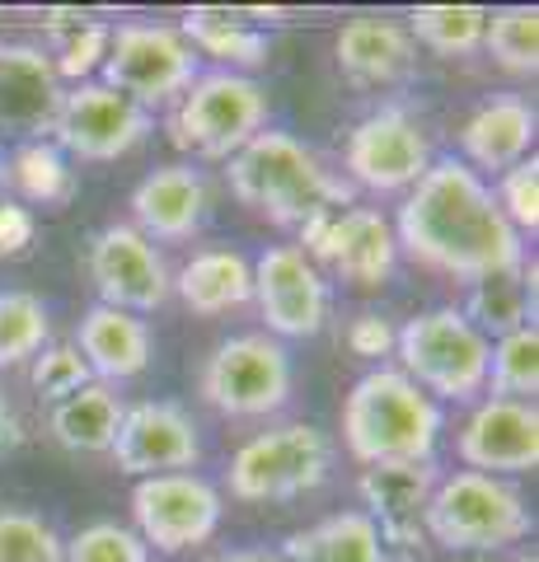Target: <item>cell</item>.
Here are the masks:
<instances>
[{"instance_id":"obj_23","label":"cell","mask_w":539,"mask_h":562,"mask_svg":"<svg viewBox=\"0 0 539 562\" xmlns=\"http://www.w3.org/2000/svg\"><path fill=\"white\" fill-rule=\"evenodd\" d=\"M76 351L99 384H123V380H136L150 366L155 338H150V324L142 314H127V310H113V305H90L80 314Z\"/></svg>"},{"instance_id":"obj_20","label":"cell","mask_w":539,"mask_h":562,"mask_svg":"<svg viewBox=\"0 0 539 562\" xmlns=\"http://www.w3.org/2000/svg\"><path fill=\"white\" fill-rule=\"evenodd\" d=\"M212 211V188L193 165H160L132 188V225L150 244H188Z\"/></svg>"},{"instance_id":"obj_5","label":"cell","mask_w":539,"mask_h":562,"mask_svg":"<svg viewBox=\"0 0 539 562\" xmlns=\"http://www.w3.org/2000/svg\"><path fill=\"white\" fill-rule=\"evenodd\" d=\"M394 351H398V371L437 403H469L474 408L483 390H489L493 342L464 319L460 305H437V310L413 314L398 328Z\"/></svg>"},{"instance_id":"obj_21","label":"cell","mask_w":539,"mask_h":562,"mask_svg":"<svg viewBox=\"0 0 539 562\" xmlns=\"http://www.w3.org/2000/svg\"><path fill=\"white\" fill-rule=\"evenodd\" d=\"M535 103L526 94H493L483 99L460 127V160L483 179V173H507L512 165L530 160L535 146Z\"/></svg>"},{"instance_id":"obj_16","label":"cell","mask_w":539,"mask_h":562,"mask_svg":"<svg viewBox=\"0 0 539 562\" xmlns=\"http://www.w3.org/2000/svg\"><path fill=\"white\" fill-rule=\"evenodd\" d=\"M113 464L132 479L155 473H193L202 460V431L193 413L173 398H146L123 408V427L113 436Z\"/></svg>"},{"instance_id":"obj_17","label":"cell","mask_w":539,"mask_h":562,"mask_svg":"<svg viewBox=\"0 0 539 562\" xmlns=\"http://www.w3.org/2000/svg\"><path fill=\"white\" fill-rule=\"evenodd\" d=\"M456 454L474 473H530L539 464V408L516 398H479L456 436Z\"/></svg>"},{"instance_id":"obj_44","label":"cell","mask_w":539,"mask_h":562,"mask_svg":"<svg viewBox=\"0 0 539 562\" xmlns=\"http://www.w3.org/2000/svg\"><path fill=\"white\" fill-rule=\"evenodd\" d=\"M516 562H539V558H535V549H530V553H516Z\"/></svg>"},{"instance_id":"obj_9","label":"cell","mask_w":539,"mask_h":562,"mask_svg":"<svg viewBox=\"0 0 539 562\" xmlns=\"http://www.w3.org/2000/svg\"><path fill=\"white\" fill-rule=\"evenodd\" d=\"M202 403L221 417H272L291 403L295 371L291 351L268 333H235L221 338L198 375Z\"/></svg>"},{"instance_id":"obj_7","label":"cell","mask_w":539,"mask_h":562,"mask_svg":"<svg viewBox=\"0 0 539 562\" xmlns=\"http://www.w3.org/2000/svg\"><path fill=\"white\" fill-rule=\"evenodd\" d=\"M268 127V90L254 76L206 70L183 90L169 113L173 146L202 160H231Z\"/></svg>"},{"instance_id":"obj_28","label":"cell","mask_w":539,"mask_h":562,"mask_svg":"<svg viewBox=\"0 0 539 562\" xmlns=\"http://www.w3.org/2000/svg\"><path fill=\"white\" fill-rule=\"evenodd\" d=\"M277 553L287 562H394L385 535L375 530V520L367 512L324 516L310 530H295Z\"/></svg>"},{"instance_id":"obj_14","label":"cell","mask_w":539,"mask_h":562,"mask_svg":"<svg viewBox=\"0 0 539 562\" xmlns=\"http://www.w3.org/2000/svg\"><path fill=\"white\" fill-rule=\"evenodd\" d=\"M90 281L99 291V305L127 310V314H155L173 295V272L165 254L136 231L132 221H113L90 239Z\"/></svg>"},{"instance_id":"obj_27","label":"cell","mask_w":539,"mask_h":562,"mask_svg":"<svg viewBox=\"0 0 539 562\" xmlns=\"http://www.w3.org/2000/svg\"><path fill=\"white\" fill-rule=\"evenodd\" d=\"M14 188V202L20 206H71L76 192H80V173L76 160L66 155L57 140H20L10 155H5V179Z\"/></svg>"},{"instance_id":"obj_35","label":"cell","mask_w":539,"mask_h":562,"mask_svg":"<svg viewBox=\"0 0 539 562\" xmlns=\"http://www.w3.org/2000/svg\"><path fill=\"white\" fill-rule=\"evenodd\" d=\"M66 539L57 525L24 506H0V562H61Z\"/></svg>"},{"instance_id":"obj_24","label":"cell","mask_w":539,"mask_h":562,"mask_svg":"<svg viewBox=\"0 0 539 562\" xmlns=\"http://www.w3.org/2000/svg\"><path fill=\"white\" fill-rule=\"evenodd\" d=\"M334 57H338V70L352 85H398V80L413 76L417 47L398 20L361 14V20H347L338 29Z\"/></svg>"},{"instance_id":"obj_11","label":"cell","mask_w":539,"mask_h":562,"mask_svg":"<svg viewBox=\"0 0 539 562\" xmlns=\"http://www.w3.org/2000/svg\"><path fill=\"white\" fill-rule=\"evenodd\" d=\"M305 258L315 268L334 272L347 286L375 291L385 286L398 268V244H394V225L390 216H380L371 206H347V211H328L301 225V244Z\"/></svg>"},{"instance_id":"obj_6","label":"cell","mask_w":539,"mask_h":562,"mask_svg":"<svg viewBox=\"0 0 539 562\" xmlns=\"http://www.w3.org/2000/svg\"><path fill=\"white\" fill-rule=\"evenodd\" d=\"M334 441L315 422H282L249 436L245 446L231 454L225 469V487L235 502L263 506V502H291L315 492L328 473H334Z\"/></svg>"},{"instance_id":"obj_26","label":"cell","mask_w":539,"mask_h":562,"mask_svg":"<svg viewBox=\"0 0 539 562\" xmlns=\"http://www.w3.org/2000/svg\"><path fill=\"white\" fill-rule=\"evenodd\" d=\"M117 427H123V398H117L113 384H99V380L66 394L61 403H52V417H47L52 441L71 454H109Z\"/></svg>"},{"instance_id":"obj_13","label":"cell","mask_w":539,"mask_h":562,"mask_svg":"<svg viewBox=\"0 0 539 562\" xmlns=\"http://www.w3.org/2000/svg\"><path fill=\"white\" fill-rule=\"evenodd\" d=\"M343 169L367 192H408L431 169V140L408 109L385 103L347 132Z\"/></svg>"},{"instance_id":"obj_3","label":"cell","mask_w":539,"mask_h":562,"mask_svg":"<svg viewBox=\"0 0 539 562\" xmlns=\"http://www.w3.org/2000/svg\"><path fill=\"white\" fill-rule=\"evenodd\" d=\"M446 413L398 366H375L343 398V446L357 464L437 460Z\"/></svg>"},{"instance_id":"obj_22","label":"cell","mask_w":539,"mask_h":562,"mask_svg":"<svg viewBox=\"0 0 539 562\" xmlns=\"http://www.w3.org/2000/svg\"><path fill=\"white\" fill-rule=\"evenodd\" d=\"M258 20L268 24H287L282 10H225V5H193L183 14L179 33L188 38V47L202 57L221 61V70H235V76H249V70L268 66L272 57V38L268 29H258Z\"/></svg>"},{"instance_id":"obj_45","label":"cell","mask_w":539,"mask_h":562,"mask_svg":"<svg viewBox=\"0 0 539 562\" xmlns=\"http://www.w3.org/2000/svg\"><path fill=\"white\" fill-rule=\"evenodd\" d=\"M0 179H5V150H0Z\"/></svg>"},{"instance_id":"obj_8","label":"cell","mask_w":539,"mask_h":562,"mask_svg":"<svg viewBox=\"0 0 539 562\" xmlns=\"http://www.w3.org/2000/svg\"><path fill=\"white\" fill-rule=\"evenodd\" d=\"M198 76H202L198 52L188 47L179 24H155V20L113 24L109 57L99 66V80L109 85V90L127 94L132 103H142L146 113L173 109Z\"/></svg>"},{"instance_id":"obj_36","label":"cell","mask_w":539,"mask_h":562,"mask_svg":"<svg viewBox=\"0 0 539 562\" xmlns=\"http://www.w3.org/2000/svg\"><path fill=\"white\" fill-rule=\"evenodd\" d=\"M61 562H150V549L136 539L132 525L94 520L66 539Z\"/></svg>"},{"instance_id":"obj_43","label":"cell","mask_w":539,"mask_h":562,"mask_svg":"<svg viewBox=\"0 0 539 562\" xmlns=\"http://www.w3.org/2000/svg\"><path fill=\"white\" fill-rule=\"evenodd\" d=\"M450 562H493V558H489V553H456Z\"/></svg>"},{"instance_id":"obj_38","label":"cell","mask_w":539,"mask_h":562,"mask_svg":"<svg viewBox=\"0 0 539 562\" xmlns=\"http://www.w3.org/2000/svg\"><path fill=\"white\" fill-rule=\"evenodd\" d=\"M493 202H497V211L507 216V225L520 239L539 231V160L535 155L530 160H520V165H512L507 173H497Z\"/></svg>"},{"instance_id":"obj_39","label":"cell","mask_w":539,"mask_h":562,"mask_svg":"<svg viewBox=\"0 0 539 562\" xmlns=\"http://www.w3.org/2000/svg\"><path fill=\"white\" fill-rule=\"evenodd\" d=\"M394 338H398V328L385 319V314H375V310H361L357 319L347 324V351H352V357H361V361L390 357Z\"/></svg>"},{"instance_id":"obj_2","label":"cell","mask_w":539,"mask_h":562,"mask_svg":"<svg viewBox=\"0 0 539 562\" xmlns=\"http://www.w3.org/2000/svg\"><path fill=\"white\" fill-rule=\"evenodd\" d=\"M225 179H231L235 202L277 231H301L315 216L352 206V183L334 179L315 150L301 146L291 132L272 127H263L245 150L225 160Z\"/></svg>"},{"instance_id":"obj_41","label":"cell","mask_w":539,"mask_h":562,"mask_svg":"<svg viewBox=\"0 0 539 562\" xmlns=\"http://www.w3.org/2000/svg\"><path fill=\"white\" fill-rule=\"evenodd\" d=\"M20 446H24V427H20V417H14L5 390H0V460H5L10 450H20Z\"/></svg>"},{"instance_id":"obj_29","label":"cell","mask_w":539,"mask_h":562,"mask_svg":"<svg viewBox=\"0 0 539 562\" xmlns=\"http://www.w3.org/2000/svg\"><path fill=\"white\" fill-rule=\"evenodd\" d=\"M43 38H47V61L57 70V80L66 85H85L94 80V70L109 57V38H113V24L99 20L90 10H71V5H57V10H43Z\"/></svg>"},{"instance_id":"obj_37","label":"cell","mask_w":539,"mask_h":562,"mask_svg":"<svg viewBox=\"0 0 539 562\" xmlns=\"http://www.w3.org/2000/svg\"><path fill=\"white\" fill-rule=\"evenodd\" d=\"M29 380H33V394L43 403H61L66 394L85 390L94 375H90V366L80 361L76 342H47L38 357L29 361Z\"/></svg>"},{"instance_id":"obj_18","label":"cell","mask_w":539,"mask_h":562,"mask_svg":"<svg viewBox=\"0 0 539 562\" xmlns=\"http://www.w3.org/2000/svg\"><path fill=\"white\" fill-rule=\"evenodd\" d=\"M61 94L66 85L43 47L0 38V132L20 140H52Z\"/></svg>"},{"instance_id":"obj_25","label":"cell","mask_w":539,"mask_h":562,"mask_svg":"<svg viewBox=\"0 0 539 562\" xmlns=\"http://www.w3.org/2000/svg\"><path fill=\"white\" fill-rule=\"evenodd\" d=\"M173 295L198 319H221L231 310H245L254 301V262L231 244L198 249L173 272Z\"/></svg>"},{"instance_id":"obj_19","label":"cell","mask_w":539,"mask_h":562,"mask_svg":"<svg viewBox=\"0 0 539 562\" xmlns=\"http://www.w3.org/2000/svg\"><path fill=\"white\" fill-rule=\"evenodd\" d=\"M441 483L437 460H398V464H367L361 469V502L367 516L375 520V530L385 535V543L398 549H423L427 543V502Z\"/></svg>"},{"instance_id":"obj_1","label":"cell","mask_w":539,"mask_h":562,"mask_svg":"<svg viewBox=\"0 0 539 562\" xmlns=\"http://www.w3.org/2000/svg\"><path fill=\"white\" fill-rule=\"evenodd\" d=\"M390 225L398 254L441 277L469 281V286L483 277L526 268V239L497 211L489 179H479L456 155L431 160Z\"/></svg>"},{"instance_id":"obj_15","label":"cell","mask_w":539,"mask_h":562,"mask_svg":"<svg viewBox=\"0 0 539 562\" xmlns=\"http://www.w3.org/2000/svg\"><path fill=\"white\" fill-rule=\"evenodd\" d=\"M254 301L268 324V338H315L328 324L334 291L324 272L295 244H277L254 262Z\"/></svg>"},{"instance_id":"obj_31","label":"cell","mask_w":539,"mask_h":562,"mask_svg":"<svg viewBox=\"0 0 539 562\" xmlns=\"http://www.w3.org/2000/svg\"><path fill=\"white\" fill-rule=\"evenodd\" d=\"M404 29L413 47H427L437 57H474L483 47L489 10L483 5H417Z\"/></svg>"},{"instance_id":"obj_30","label":"cell","mask_w":539,"mask_h":562,"mask_svg":"<svg viewBox=\"0 0 539 562\" xmlns=\"http://www.w3.org/2000/svg\"><path fill=\"white\" fill-rule=\"evenodd\" d=\"M460 314L489 342L535 324V262H526L520 272H497V277L474 281L469 295H464V305H460Z\"/></svg>"},{"instance_id":"obj_10","label":"cell","mask_w":539,"mask_h":562,"mask_svg":"<svg viewBox=\"0 0 539 562\" xmlns=\"http://www.w3.org/2000/svg\"><path fill=\"white\" fill-rule=\"evenodd\" d=\"M221 492L202 473H155L132 487V530L155 553L202 549L221 530Z\"/></svg>"},{"instance_id":"obj_32","label":"cell","mask_w":539,"mask_h":562,"mask_svg":"<svg viewBox=\"0 0 539 562\" xmlns=\"http://www.w3.org/2000/svg\"><path fill=\"white\" fill-rule=\"evenodd\" d=\"M539 394V328L526 324L497 338L489 351V390L483 398H516V403H535Z\"/></svg>"},{"instance_id":"obj_42","label":"cell","mask_w":539,"mask_h":562,"mask_svg":"<svg viewBox=\"0 0 539 562\" xmlns=\"http://www.w3.org/2000/svg\"><path fill=\"white\" fill-rule=\"evenodd\" d=\"M212 562H287V558L272 553V549H235V553H221Z\"/></svg>"},{"instance_id":"obj_12","label":"cell","mask_w":539,"mask_h":562,"mask_svg":"<svg viewBox=\"0 0 539 562\" xmlns=\"http://www.w3.org/2000/svg\"><path fill=\"white\" fill-rule=\"evenodd\" d=\"M155 132V113H146L142 103H132L127 94L109 90L103 80H85L71 85L61 94V113L52 140L85 165H109L132 155L142 140Z\"/></svg>"},{"instance_id":"obj_40","label":"cell","mask_w":539,"mask_h":562,"mask_svg":"<svg viewBox=\"0 0 539 562\" xmlns=\"http://www.w3.org/2000/svg\"><path fill=\"white\" fill-rule=\"evenodd\" d=\"M38 239V216L14 198H0V258H24Z\"/></svg>"},{"instance_id":"obj_4","label":"cell","mask_w":539,"mask_h":562,"mask_svg":"<svg viewBox=\"0 0 539 562\" xmlns=\"http://www.w3.org/2000/svg\"><path fill=\"white\" fill-rule=\"evenodd\" d=\"M427 543H441L446 553H502L512 543L530 539L535 512L526 506V492L507 479L474 469L441 473L437 492L427 502Z\"/></svg>"},{"instance_id":"obj_33","label":"cell","mask_w":539,"mask_h":562,"mask_svg":"<svg viewBox=\"0 0 539 562\" xmlns=\"http://www.w3.org/2000/svg\"><path fill=\"white\" fill-rule=\"evenodd\" d=\"M483 47H489V57H493L502 70H507V76L530 80L535 70H539V10H535V5L489 10Z\"/></svg>"},{"instance_id":"obj_34","label":"cell","mask_w":539,"mask_h":562,"mask_svg":"<svg viewBox=\"0 0 539 562\" xmlns=\"http://www.w3.org/2000/svg\"><path fill=\"white\" fill-rule=\"evenodd\" d=\"M52 342V314L33 291H0V371L33 361Z\"/></svg>"}]
</instances>
